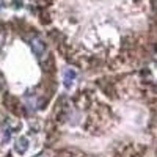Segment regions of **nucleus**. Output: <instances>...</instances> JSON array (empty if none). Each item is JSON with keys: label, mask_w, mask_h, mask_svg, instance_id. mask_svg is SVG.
Wrapping results in <instances>:
<instances>
[{"label": "nucleus", "mask_w": 157, "mask_h": 157, "mask_svg": "<svg viewBox=\"0 0 157 157\" xmlns=\"http://www.w3.org/2000/svg\"><path fill=\"white\" fill-rule=\"evenodd\" d=\"M75 77H77L75 71H74V69H68L66 72L63 74V80H64V85H66V86H71Z\"/></svg>", "instance_id": "obj_1"}, {"label": "nucleus", "mask_w": 157, "mask_h": 157, "mask_svg": "<svg viewBox=\"0 0 157 157\" xmlns=\"http://www.w3.org/2000/svg\"><path fill=\"white\" fill-rule=\"evenodd\" d=\"M32 47H33V52L38 55V57H41L44 54V44L39 41V39H33V43H32Z\"/></svg>", "instance_id": "obj_2"}, {"label": "nucleus", "mask_w": 157, "mask_h": 157, "mask_svg": "<svg viewBox=\"0 0 157 157\" xmlns=\"http://www.w3.org/2000/svg\"><path fill=\"white\" fill-rule=\"evenodd\" d=\"M16 149H17L19 152H25V149H27V140H25V138H21V140L17 141Z\"/></svg>", "instance_id": "obj_3"}]
</instances>
